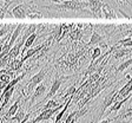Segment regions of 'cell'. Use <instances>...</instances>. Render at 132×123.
<instances>
[{
	"mask_svg": "<svg viewBox=\"0 0 132 123\" xmlns=\"http://www.w3.org/2000/svg\"><path fill=\"white\" fill-rule=\"evenodd\" d=\"M51 12H82V13L90 14L87 10V1H79V0H67V1H60L53 6H45Z\"/></svg>",
	"mask_w": 132,
	"mask_h": 123,
	"instance_id": "cell-1",
	"label": "cell"
},
{
	"mask_svg": "<svg viewBox=\"0 0 132 123\" xmlns=\"http://www.w3.org/2000/svg\"><path fill=\"white\" fill-rule=\"evenodd\" d=\"M12 17L18 18V19H24V18H43L44 14L38 10L36 5L31 3H22L19 5L14 6L12 8Z\"/></svg>",
	"mask_w": 132,
	"mask_h": 123,
	"instance_id": "cell-2",
	"label": "cell"
},
{
	"mask_svg": "<svg viewBox=\"0 0 132 123\" xmlns=\"http://www.w3.org/2000/svg\"><path fill=\"white\" fill-rule=\"evenodd\" d=\"M47 72H48V69L44 68V69H41L38 74L34 75V76H33L32 78H31V79L27 82V85H26V88H25V90H22V95H25V96L30 95V93L32 92V91L34 90V89H36V88L38 86V85L40 84L45 79V77H46Z\"/></svg>",
	"mask_w": 132,
	"mask_h": 123,
	"instance_id": "cell-3",
	"label": "cell"
},
{
	"mask_svg": "<svg viewBox=\"0 0 132 123\" xmlns=\"http://www.w3.org/2000/svg\"><path fill=\"white\" fill-rule=\"evenodd\" d=\"M71 78V76H57L53 79V82H52V85H51V88H50V91H48V93L46 95V97H45L43 101L40 102V103H43V102H46V101H48V99H51L53 97V96H55V93L58 92V90L60 89V86H61V84H63L65 81H67V79H70ZM40 103H38V105ZM37 105V107H38Z\"/></svg>",
	"mask_w": 132,
	"mask_h": 123,
	"instance_id": "cell-4",
	"label": "cell"
},
{
	"mask_svg": "<svg viewBox=\"0 0 132 123\" xmlns=\"http://www.w3.org/2000/svg\"><path fill=\"white\" fill-rule=\"evenodd\" d=\"M103 5H104L103 0H87V10L90 11L91 16L94 18H102L103 17Z\"/></svg>",
	"mask_w": 132,
	"mask_h": 123,
	"instance_id": "cell-5",
	"label": "cell"
},
{
	"mask_svg": "<svg viewBox=\"0 0 132 123\" xmlns=\"http://www.w3.org/2000/svg\"><path fill=\"white\" fill-rule=\"evenodd\" d=\"M117 93H118V90L113 89L111 92H109L106 96H105L104 103H103V105H102V111H100V115H99V118H102L103 115H104L105 110H106L107 108H110L111 105H112V104L116 102V96H117Z\"/></svg>",
	"mask_w": 132,
	"mask_h": 123,
	"instance_id": "cell-6",
	"label": "cell"
},
{
	"mask_svg": "<svg viewBox=\"0 0 132 123\" xmlns=\"http://www.w3.org/2000/svg\"><path fill=\"white\" fill-rule=\"evenodd\" d=\"M87 111H88V108L87 107H85V108L82 107L81 109L74 110V111H72L70 115L66 116V118L64 120V122H65V123H76L80 117H82V116L85 115Z\"/></svg>",
	"mask_w": 132,
	"mask_h": 123,
	"instance_id": "cell-7",
	"label": "cell"
},
{
	"mask_svg": "<svg viewBox=\"0 0 132 123\" xmlns=\"http://www.w3.org/2000/svg\"><path fill=\"white\" fill-rule=\"evenodd\" d=\"M46 88H47L46 86V83H43V82H41L40 84H39L38 86L34 89V92L32 93V96H31V101H30L28 107H31L32 104H34V102H36L37 99L39 98V97H41V96L46 92Z\"/></svg>",
	"mask_w": 132,
	"mask_h": 123,
	"instance_id": "cell-8",
	"label": "cell"
},
{
	"mask_svg": "<svg viewBox=\"0 0 132 123\" xmlns=\"http://www.w3.org/2000/svg\"><path fill=\"white\" fill-rule=\"evenodd\" d=\"M112 50H113V55L111 56L112 57V59H120V58H123V57H126V56H129V55H132V47H123V49H120V47H117V46H114V47H112Z\"/></svg>",
	"mask_w": 132,
	"mask_h": 123,
	"instance_id": "cell-9",
	"label": "cell"
},
{
	"mask_svg": "<svg viewBox=\"0 0 132 123\" xmlns=\"http://www.w3.org/2000/svg\"><path fill=\"white\" fill-rule=\"evenodd\" d=\"M26 27V25L24 24H19V25H15V27H14L13 32H12L11 34V38H10V40H8V45H10V47H13L14 44L16 43V40H18V37H19V34L24 31V28Z\"/></svg>",
	"mask_w": 132,
	"mask_h": 123,
	"instance_id": "cell-10",
	"label": "cell"
},
{
	"mask_svg": "<svg viewBox=\"0 0 132 123\" xmlns=\"http://www.w3.org/2000/svg\"><path fill=\"white\" fill-rule=\"evenodd\" d=\"M102 12H103V16H104L105 19H116L117 18L114 8L109 3H104V5L102 7Z\"/></svg>",
	"mask_w": 132,
	"mask_h": 123,
	"instance_id": "cell-11",
	"label": "cell"
},
{
	"mask_svg": "<svg viewBox=\"0 0 132 123\" xmlns=\"http://www.w3.org/2000/svg\"><path fill=\"white\" fill-rule=\"evenodd\" d=\"M82 26H84L82 24H78L77 27L72 28L71 30V32L69 33V36H70V39H71L72 41H78V40H80V39L82 38V36H84Z\"/></svg>",
	"mask_w": 132,
	"mask_h": 123,
	"instance_id": "cell-12",
	"label": "cell"
},
{
	"mask_svg": "<svg viewBox=\"0 0 132 123\" xmlns=\"http://www.w3.org/2000/svg\"><path fill=\"white\" fill-rule=\"evenodd\" d=\"M19 105H20V98L16 99V101L11 105V107H10V109L7 110V112H6L5 115L3 116L4 120H5V121H10V118L13 117V116L16 114V111L19 110Z\"/></svg>",
	"mask_w": 132,
	"mask_h": 123,
	"instance_id": "cell-13",
	"label": "cell"
},
{
	"mask_svg": "<svg viewBox=\"0 0 132 123\" xmlns=\"http://www.w3.org/2000/svg\"><path fill=\"white\" fill-rule=\"evenodd\" d=\"M103 40H104V36H102V34H99V33H97V32H93L91 34V38H90V40H88V43L86 44V46L91 47V46H94V45H98V44L102 43Z\"/></svg>",
	"mask_w": 132,
	"mask_h": 123,
	"instance_id": "cell-14",
	"label": "cell"
},
{
	"mask_svg": "<svg viewBox=\"0 0 132 123\" xmlns=\"http://www.w3.org/2000/svg\"><path fill=\"white\" fill-rule=\"evenodd\" d=\"M37 37H38V34H37V33H33V34H31V36L28 37L27 39H26L24 47H22L21 52H20V56L25 55V52L27 51L28 49H31V47H32V45L34 44V41H36V39H37Z\"/></svg>",
	"mask_w": 132,
	"mask_h": 123,
	"instance_id": "cell-15",
	"label": "cell"
},
{
	"mask_svg": "<svg viewBox=\"0 0 132 123\" xmlns=\"http://www.w3.org/2000/svg\"><path fill=\"white\" fill-rule=\"evenodd\" d=\"M131 117H132V107L125 109L124 111H121L119 115H117L116 117H113L112 120H113V122H114V121H118V120H120V121L124 122L125 120H129V118H131Z\"/></svg>",
	"mask_w": 132,
	"mask_h": 123,
	"instance_id": "cell-16",
	"label": "cell"
},
{
	"mask_svg": "<svg viewBox=\"0 0 132 123\" xmlns=\"http://www.w3.org/2000/svg\"><path fill=\"white\" fill-rule=\"evenodd\" d=\"M15 1H16V0H12L11 3L5 4L3 7L0 8V19H4V18H5V17H7V16H12V13L8 11V7H10L12 4L15 3Z\"/></svg>",
	"mask_w": 132,
	"mask_h": 123,
	"instance_id": "cell-17",
	"label": "cell"
},
{
	"mask_svg": "<svg viewBox=\"0 0 132 123\" xmlns=\"http://www.w3.org/2000/svg\"><path fill=\"white\" fill-rule=\"evenodd\" d=\"M60 105V103L59 102H57V101H54V99H48L47 101V103L45 104V105H43V107L39 109V111H43V110H47V109H53V108H57V107H59Z\"/></svg>",
	"mask_w": 132,
	"mask_h": 123,
	"instance_id": "cell-18",
	"label": "cell"
},
{
	"mask_svg": "<svg viewBox=\"0 0 132 123\" xmlns=\"http://www.w3.org/2000/svg\"><path fill=\"white\" fill-rule=\"evenodd\" d=\"M26 116V112H25V110L22 109V108H20L18 111H16V114L13 116V117L10 118V123L13 122V121H18V122H21L22 120H24V117Z\"/></svg>",
	"mask_w": 132,
	"mask_h": 123,
	"instance_id": "cell-19",
	"label": "cell"
},
{
	"mask_svg": "<svg viewBox=\"0 0 132 123\" xmlns=\"http://www.w3.org/2000/svg\"><path fill=\"white\" fill-rule=\"evenodd\" d=\"M116 45H117V47H120V46L132 47V37H127V38H125V39H121V40H119Z\"/></svg>",
	"mask_w": 132,
	"mask_h": 123,
	"instance_id": "cell-20",
	"label": "cell"
},
{
	"mask_svg": "<svg viewBox=\"0 0 132 123\" xmlns=\"http://www.w3.org/2000/svg\"><path fill=\"white\" fill-rule=\"evenodd\" d=\"M132 64V58H129V59L127 60H125V62H124V63H121L120 65L118 66V68L116 69V75L117 74H119V72H121V71H124V70H126L127 68H129L130 65H131Z\"/></svg>",
	"mask_w": 132,
	"mask_h": 123,
	"instance_id": "cell-21",
	"label": "cell"
},
{
	"mask_svg": "<svg viewBox=\"0 0 132 123\" xmlns=\"http://www.w3.org/2000/svg\"><path fill=\"white\" fill-rule=\"evenodd\" d=\"M76 92H77V86H76V84H74V85H72V86H70L69 89L65 91V93L61 96V98L66 99V97H71V96H73Z\"/></svg>",
	"mask_w": 132,
	"mask_h": 123,
	"instance_id": "cell-22",
	"label": "cell"
},
{
	"mask_svg": "<svg viewBox=\"0 0 132 123\" xmlns=\"http://www.w3.org/2000/svg\"><path fill=\"white\" fill-rule=\"evenodd\" d=\"M12 28H13L12 27V25H0V38L11 32Z\"/></svg>",
	"mask_w": 132,
	"mask_h": 123,
	"instance_id": "cell-23",
	"label": "cell"
},
{
	"mask_svg": "<svg viewBox=\"0 0 132 123\" xmlns=\"http://www.w3.org/2000/svg\"><path fill=\"white\" fill-rule=\"evenodd\" d=\"M102 56V47H99V46H96L93 49V52H92V60H96L97 58H99Z\"/></svg>",
	"mask_w": 132,
	"mask_h": 123,
	"instance_id": "cell-24",
	"label": "cell"
},
{
	"mask_svg": "<svg viewBox=\"0 0 132 123\" xmlns=\"http://www.w3.org/2000/svg\"><path fill=\"white\" fill-rule=\"evenodd\" d=\"M11 34L12 33L10 32V33H7L5 37H4L3 39H0V53H1V51H3V49H4V45H5V43L8 40V39L11 38Z\"/></svg>",
	"mask_w": 132,
	"mask_h": 123,
	"instance_id": "cell-25",
	"label": "cell"
},
{
	"mask_svg": "<svg viewBox=\"0 0 132 123\" xmlns=\"http://www.w3.org/2000/svg\"><path fill=\"white\" fill-rule=\"evenodd\" d=\"M116 3L118 4L119 6L124 7V6H126V5H132V0H116Z\"/></svg>",
	"mask_w": 132,
	"mask_h": 123,
	"instance_id": "cell-26",
	"label": "cell"
},
{
	"mask_svg": "<svg viewBox=\"0 0 132 123\" xmlns=\"http://www.w3.org/2000/svg\"><path fill=\"white\" fill-rule=\"evenodd\" d=\"M30 117H31V112H28V114H26V116L24 117V120H22L21 122H19V123H27V121L30 120Z\"/></svg>",
	"mask_w": 132,
	"mask_h": 123,
	"instance_id": "cell-27",
	"label": "cell"
},
{
	"mask_svg": "<svg viewBox=\"0 0 132 123\" xmlns=\"http://www.w3.org/2000/svg\"><path fill=\"white\" fill-rule=\"evenodd\" d=\"M113 122V120L112 118H106V120H103V121H100L99 123H112Z\"/></svg>",
	"mask_w": 132,
	"mask_h": 123,
	"instance_id": "cell-28",
	"label": "cell"
},
{
	"mask_svg": "<svg viewBox=\"0 0 132 123\" xmlns=\"http://www.w3.org/2000/svg\"><path fill=\"white\" fill-rule=\"evenodd\" d=\"M3 111H4V109H3V108H0V116L3 115Z\"/></svg>",
	"mask_w": 132,
	"mask_h": 123,
	"instance_id": "cell-29",
	"label": "cell"
},
{
	"mask_svg": "<svg viewBox=\"0 0 132 123\" xmlns=\"http://www.w3.org/2000/svg\"><path fill=\"white\" fill-rule=\"evenodd\" d=\"M3 1H5V4H7V3H11L12 0H3Z\"/></svg>",
	"mask_w": 132,
	"mask_h": 123,
	"instance_id": "cell-30",
	"label": "cell"
},
{
	"mask_svg": "<svg viewBox=\"0 0 132 123\" xmlns=\"http://www.w3.org/2000/svg\"><path fill=\"white\" fill-rule=\"evenodd\" d=\"M1 123H5V120H4V118H1Z\"/></svg>",
	"mask_w": 132,
	"mask_h": 123,
	"instance_id": "cell-31",
	"label": "cell"
},
{
	"mask_svg": "<svg viewBox=\"0 0 132 123\" xmlns=\"http://www.w3.org/2000/svg\"><path fill=\"white\" fill-rule=\"evenodd\" d=\"M79 1H87V0H79Z\"/></svg>",
	"mask_w": 132,
	"mask_h": 123,
	"instance_id": "cell-32",
	"label": "cell"
},
{
	"mask_svg": "<svg viewBox=\"0 0 132 123\" xmlns=\"http://www.w3.org/2000/svg\"><path fill=\"white\" fill-rule=\"evenodd\" d=\"M0 123H1V118H0Z\"/></svg>",
	"mask_w": 132,
	"mask_h": 123,
	"instance_id": "cell-33",
	"label": "cell"
},
{
	"mask_svg": "<svg viewBox=\"0 0 132 123\" xmlns=\"http://www.w3.org/2000/svg\"><path fill=\"white\" fill-rule=\"evenodd\" d=\"M1 7H3V6H1V5H0V8H1Z\"/></svg>",
	"mask_w": 132,
	"mask_h": 123,
	"instance_id": "cell-34",
	"label": "cell"
},
{
	"mask_svg": "<svg viewBox=\"0 0 132 123\" xmlns=\"http://www.w3.org/2000/svg\"><path fill=\"white\" fill-rule=\"evenodd\" d=\"M51 123H54V121H53V122H51Z\"/></svg>",
	"mask_w": 132,
	"mask_h": 123,
	"instance_id": "cell-35",
	"label": "cell"
},
{
	"mask_svg": "<svg viewBox=\"0 0 132 123\" xmlns=\"http://www.w3.org/2000/svg\"><path fill=\"white\" fill-rule=\"evenodd\" d=\"M77 123H79V122H77Z\"/></svg>",
	"mask_w": 132,
	"mask_h": 123,
	"instance_id": "cell-36",
	"label": "cell"
}]
</instances>
